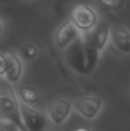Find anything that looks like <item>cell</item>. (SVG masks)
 <instances>
[{"instance_id": "obj_1", "label": "cell", "mask_w": 130, "mask_h": 131, "mask_svg": "<svg viewBox=\"0 0 130 131\" xmlns=\"http://www.w3.org/2000/svg\"><path fill=\"white\" fill-rule=\"evenodd\" d=\"M100 53L92 41L90 33H81L65 49L67 65L80 74H90L97 67Z\"/></svg>"}, {"instance_id": "obj_2", "label": "cell", "mask_w": 130, "mask_h": 131, "mask_svg": "<svg viewBox=\"0 0 130 131\" xmlns=\"http://www.w3.org/2000/svg\"><path fill=\"white\" fill-rule=\"evenodd\" d=\"M0 121L14 125L21 131H27L21 120L19 101L8 83L0 88Z\"/></svg>"}, {"instance_id": "obj_3", "label": "cell", "mask_w": 130, "mask_h": 131, "mask_svg": "<svg viewBox=\"0 0 130 131\" xmlns=\"http://www.w3.org/2000/svg\"><path fill=\"white\" fill-rule=\"evenodd\" d=\"M70 21L82 33L91 31L98 23L97 12L86 3L75 5L70 12Z\"/></svg>"}, {"instance_id": "obj_4", "label": "cell", "mask_w": 130, "mask_h": 131, "mask_svg": "<svg viewBox=\"0 0 130 131\" xmlns=\"http://www.w3.org/2000/svg\"><path fill=\"white\" fill-rule=\"evenodd\" d=\"M19 106L21 120L27 131H44L48 123L45 114L20 101Z\"/></svg>"}, {"instance_id": "obj_5", "label": "cell", "mask_w": 130, "mask_h": 131, "mask_svg": "<svg viewBox=\"0 0 130 131\" xmlns=\"http://www.w3.org/2000/svg\"><path fill=\"white\" fill-rule=\"evenodd\" d=\"M103 105V100L96 96H84L79 97L74 104L76 110L85 118H95L100 112Z\"/></svg>"}, {"instance_id": "obj_6", "label": "cell", "mask_w": 130, "mask_h": 131, "mask_svg": "<svg viewBox=\"0 0 130 131\" xmlns=\"http://www.w3.org/2000/svg\"><path fill=\"white\" fill-rule=\"evenodd\" d=\"M71 109L72 104L69 101L64 98H56L48 104V114L51 122L60 125L69 117Z\"/></svg>"}, {"instance_id": "obj_7", "label": "cell", "mask_w": 130, "mask_h": 131, "mask_svg": "<svg viewBox=\"0 0 130 131\" xmlns=\"http://www.w3.org/2000/svg\"><path fill=\"white\" fill-rule=\"evenodd\" d=\"M81 33L70 20L67 21L56 31L54 35L55 45L60 49H66Z\"/></svg>"}, {"instance_id": "obj_8", "label": "cell", "mask_w": 130, "mask_h": 131, "mask_svg": "<svg viewBox=\"0 0 130 131\" xmlns=\"http://www.w3.org/2000/svg\"><path fill=\"white\" fill-rule=\"evenodd\" d=\"M110 38L113 47L124 54H130V30L126 27L116 25L110 28Z\"/></svg>"}, {"instance_id": "obj_9", "label": "cell", "mask_w": 130, "mask_h": 131, "mask_svg": "<svg viewBox=\"0 0 130 131\" xmlns=\"http://www.w3.org/2000/svg\"><path fill=\"white\" fill-rule=\"evenodd\" d=\"M110 28L107 22L103 21L97 24L93 31L90 32L92 41L100 54L106 48L110 40Z\"/></svg>"}, {"instance_id": "obj_10", "label": "cell", "mask_w": 130, "mask_h": 131, "mask_svg": "<svg viewBox=\"0 0 130 131\" xmlns=\"http://www.w3.org/2000/svg\"><path fill=\"white\" fill-rule=\"evenodd\" d=\"M4 54L7 60V69L5 76L10 83H16L22 74L21 61L18 55L12 51H7Z\"/></svg>"}, {"instance_id": "obj_11", "label": "cell", "mask_w": 130, "mask_h": 131, "mask_svg": "<svg viewBox=\"0 0 130 131\" xmlns=\"http://www.w3.org/2000/svg\"><path fill=\"white\" fill-rule=\"evenodd\" d=\"M19 97L22 103L28 105L33 104L38 101L39 94L38 91L31 86H23L19 89Z\"/></svg>"}, {"instance_id": "obj_12", "label": "cell", "mask_w": 130, "mask_h": 131, "mask_svg": "<svg viewBox=\"0 0 130 131\" xmlns=\"http://www.w3.org/2000/svg\"><path fill=\"white\" fill-rule=\"evenodd\" d=\"M25 55L30 59L35 58L38 54V49L33 44H26L24 47Z\"/></svg>"}, {"instance_id": "obj_13", "label": "cell", "mask_w": 130, "mask_h": 131, "mask_svg": "<svg viewBox=\"0 0 130 131\" xmlns=\"http://www.w3.org/2000/svg\"><path fill=\"white\" fill-rule=\"evenodd\" d=\"M100 3L107 8L116 9L120 7V5L123 4V2L117 1V0H110V1H100Z\"/></svg>"}, {"instance_id": "obj_14", "label": "cell", "mask_w": 130, "mask_h": 131, "mask_svg": "<svg viewBox=\"0 0 130 131\" xmlns=\"http://www.w3.org/2000/svg\"><path fill=\"white\" fill-rule=\"evenodd\" d=\"M7 69V60L4 54L0 53V76L5 75Z\"/></svg>"}, {"instance_id": "obj_15", "label": "cell", "mask_w": 130, "mask_h": 131, "mask_svg": "<svg viewBox=\"0 0 130 131\" xmlns=\"http://www.w3.org/2000/svg\"><path fill=\"white\" fill-rule=\"evenodd\" d=\"M7 124V123H5ZM0 131H21L18 127H16L14 125H11L10 124H7L2 126H0Z\"/></svg>"}, {"instance_id": "obj_16", "label": "cell", "mask_w": 130, "mask_h": 131, "mask_svg": "<svg viewBox=\"0 0 130 131\" xmlns=\"http://www.w3.org/2000/svg\"><path fill=\"white\" fill-rule=\"evenodd\" d=\"M74 131H91L88 127H78Z\"/></svg>"}, {"instance_id": "obj_17", "label": "cell", "mask_w": 130, "mask_h": 131, "mask_svg": "<svg viewBox=\"0 0 130 131\" xmlns=\"http://www.w3.org/2000/svg\"><path fill=\"white\" fill-rule=\"evenodd\" d=\"M3 30H4L3 25H2V22L0 21V38H1V36L2 35V34H3Z\"/></svg>"}, {"instance_id": "obj_18", "label": "cell", "mask_w": 130, "mask_h": 131, "mask_svg": "<svg viewBox=\"0 0 130 131\" xmlns=\"http://www.w3.org/2000/svg\"><path fill=\"white\" fill-rule=\"evenodd\" d=\"M48 131H56V130H48Z\"/></svg>"}]
</instances>
